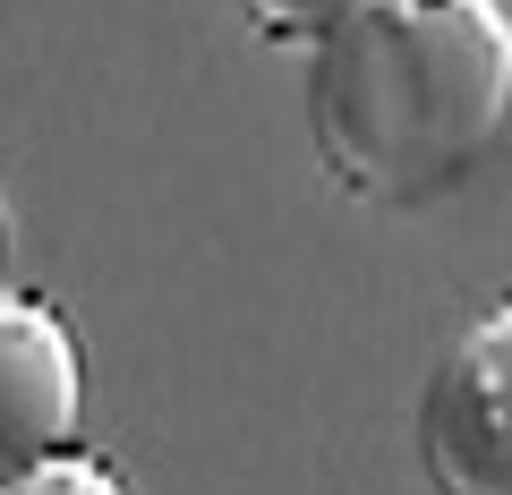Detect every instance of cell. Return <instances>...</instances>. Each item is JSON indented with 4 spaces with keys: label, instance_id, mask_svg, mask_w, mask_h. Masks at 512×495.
Segmentation results:
<instances>
[{
    "label": "cell",
    "instance_id": "obj_4",
    "mask_svg": "<svg viewBox=\"0 0 512 495\" xmlns=\"http://www.w3.org/2000/svg\"><path fill=\"white\" fill-rule=\"evenodd\" d=\"M231 9H239L265 43H308V52H316V43H325L359 0H231Z\"/></svg>",
    "mask_w": 512,
    "mask_h": 495
},
{
    "label": "cell",
    "instance_id": "obj_1",
    "mask_svg": "<svg viewBox=\"0 0 512 495\" xmlns=\"http://www.w3.org/2000/svg\"><path fill=\"white\" fill-rule=\"evenodd\" d=\"M512 120V18L495 0H359L308 52L316 163L359 205L444 197Z\"/></svg>",
    "mask_w": 512,
    "mask_h": 495
},
{
    "label": "cell",
    "instance_id": "obj_2",
    "mask_svg": "<svg viewBox=\"0 0 512 495\" xmlns=\"http://www.w3.org/2000/svg\"><path fill=\"white\" fill-rule=\"evenodd\" d=\"M419 461L436 495H512V299L444 350L419 402Z\"/></svg>",
    "mask_w": 512,
    "mask_h": 495
},
{
    "label": "cell",
    "instance_id": "obj_5",
    "mask_svg": "<svg viewBox=\"0 0 512 495\" xmlns=\"http://www.w3.org/2000/svg\"><path fill=\"white\" fill-rule=\"evenodd\" d=\"M0 495H128V487H120V478H111L94 453H60V461H43V470L9 478Z\"/></svg>",
    "mask_w": 512,
    "mask_h": 495
},
{
    "label": "cell",
    "instance_id": "obj_3",
    "mask_svg": "<svg viewBox=\"0 0 512 495\" xmlns=\"http://www.w3.org/2000/svg\"><path fill=\"white\" fill-rule=\"evenodd\" d=\"M77 419H86L77 333L43 299L0 291V487L77 453Z\"/></svg>",
    "mask_w": 512,
    "mask_h": 495
}]
</instances>
